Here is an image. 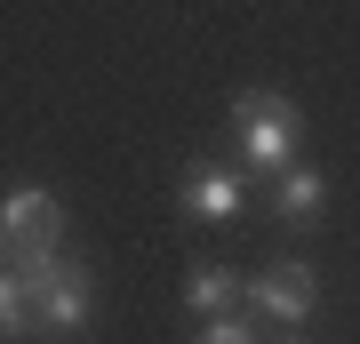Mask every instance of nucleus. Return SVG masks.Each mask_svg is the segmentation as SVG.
<instances>
[{"instance_id":"1","label":"nucleus","mask_w":360,"mask_h":344,"mask_svg":"<svg viewBox=\"0 0 360 344\" xmlns=\"http://www.w3.org/2000/svg\"><path fill=\"white\" fill-rule=\"evenodd\" d=\"M56 256H65V208H56V192L49 184H16L0 200V265L40 281Z\"/></svg>"},{"instance_id":"2","label":"nucleus","mask_w":360,"mask_h":344,"mask_svg":"<svg viewBox=\"0 0 360 344\" xmlns=\"http://www.w3.org/2000/svg\"><path fill=\"white\" fill-rule=\"evenodd\" d=\"M296 136H304V120H296V104L281 89H248L232 104V144H240V160L257 168V177H281L296 160Z\"/></svg>"},{"instance_id":"3","label":"nucleus","mask_w":360,"mask_h":344,"mask_svg":"<svg viewBox=\"0 0 360 344\" xmlns=\"http://www.w3.org/2000/svg\"><path fill=\"white\" fill-rule=\"evenodd\" d=\"M89 265H80V256H56L49 272H40L32 281V305H40V329L49 336H80L89 329Z\"/></svg>"},{"instance_id":"4","label":"nucleus","mask_w":360,"mask_h":344,"mask_svg":"<svg viewBox=\"0 0 360 344\" xmlns=\"http://www.w3.org/2000/svg\"><path fill=\"white\" fill-rule=\"evenodd\" d=\"M248 305L272 312L281 329H304L312 305H321V281H312V265H264L257 281H248Z\"/></svg>"},{"instance_id":"5","label":"nucleus","mask_w":360,"mask_h":344,"mask_svg":"<svg viewBox=\"0 0 360 344\" xmlns=\"http://www.w3.org/2000/svg\"><path fill=\"white\" fill-rule=\"evenodd\" d=\"M184 208H193L200 224H232L248 208V184L232 177V168H193V177H184Z\"/></svg>"},{"instance_id":"6","label":"nucleus","mask_w":360,"mask_h":344,"mask_svg":"<svg viewBox=\"0 0 360 344\" xmlns=\"http://www.w3.org/2000/svg\"><path fill=\"white\" fill-rule=\"evenodd\" d=\"M272 208L304 232V224H321V208H328V184H321V168H304V160H288L281 177H272Z\"/></svg>"},{"instance_id":"7","label":"nucleus","mask_w":360,"mask_h":344,"mask_svg":"<svg viewBox=\"0 0 360 344\" xmlns=\"http://www.w3.org/2000/svg\"><path fill=\"white\" fill-rule=\"evenodd\" d=\"M240 296H248V281H240V272H232V265H193V272H184V305H193L200 320L232 312V305H240Z\"/></svg>"},{"instance_id":"8","label":"nucleus","mask_w":360,"mask_h":344,"mask_svg":"<svg viewBox=\"0 0 360 344\" xmlns=\"http://www.w3.org/2000/svg\"><path fill=\"white\" fill-rule=\"evenodd\" d=\"M32 329H40L32 281H25V272H8V265H0V344H8V336H32Z\"/></svg>"},{"instance_id":"9","label":"nucleus","mask_w":360,"mask_h":344,"mask_svg":"<svg viewBox=\"0 0 360 344\" xmlns=\"http://www.w3.org/2000/svg\"><path fill=\"white\" fill-rule=\"evenodd\" d=\"M200 344H257V329L240 312H217V320H200Z\"/></svg>"},{"instance_id":"10","label":"nucleus","mask_w":360,"mask_h":344,"mask_svg":"<svg viewBox=\"0 0 360 344\" xmlns=\"http://www.w3.org/2000/svg\"><path fill=\"white\" fill-rule=\"evenodd\" d=\"M281 344H296V329H288V336H281Z\"/></svg>"}]
</instances>
